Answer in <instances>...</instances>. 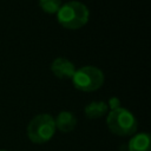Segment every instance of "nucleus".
I'll use <instances>...</instances> for the list:
<instances>
[{
    "label": "nucleus",
    "instance_id": "obj_1",
    "mask_svg": "<svg viewBox=\"0 0 151 151\" xmlns=\"http://www.w3.org/2000/svg\"><path fill=\"white\" fill-rule=\"evenodd\" d=\"M90 19V11L87 6L77 0L61 4L57 12V20L66 29H79L84 27Z\"/></svg>",
    "mask_w": 151,
    "mask_h": 151
},
{
    "label": "nucleus",
    "instance_id": "obj_2",
    "mask_svg": "<svg viewBox=\"0 0 151 151\" xmlns=\"http://www.w3.org/2000/svg\"><path fill=\"white\" fill-rule=\"evenodd\" d=\"M106 125L111 133L119 137L132 136L138 129V122L134 114L123 106L107 112Z\"/></svg>",
    "mask_w": 151,
    "mask_h": 151
},
{
    "label": "nucleus",
    "instance_id": "obj_3",
    "mask_svg": "<svg viewBox=\"0 0 151 151\" xmlns=\"http://www.w3.org/2000/svg\"><path fill=\"white\" fill-rule=\"evenodd\" d=\"M55 131L54 117L50 113H39L34 116L26 127L27 137L34 144H44L50 142Z\"/></svg>",
    "mask_w": 151,
    "mask_h": 151
},
{
    "label": "nucleus",
    "instance_id": "obj_4",
    "mask_svg": "<svg viewBox=\"0 0 151 151\" xmlns=\"http://www.w3.org/2000/svg\"><path fill=\"white\" fill-rule=\"evenodd\" d=\"M73 86L81 92H94L105 83L104 72L96 66H83L76 70L71 78Z\"/></svg>",
    "mask_w": 151,
    "mask_h": 151
},
{
    "label": "nucleus",
    "instance_id": "obj_5",
    "mask_svg": "<svg viewBox=\"0 0 151 151\" xmlns=\"http://www.w3.org/2000/svg\"><path fill=\"white\" fill-rule=\"evenodd\" d=\"M77 68H76L74 64L64 57L55 58L51 64L52 73L59 79H71L72 76L74 74Z\"/></svg>",
    "mask_w": 151,
    "mask_h": 151
},
{
    "label": "nucleus",
    "instance_id": "obj_6",
    "mask_svg": "<svg viewBox=\"0 0 151 151\" xmlns=\"http://www.w3.org/2000/svg\"><path fill=\"white\" fill-rule=\"evenodd\" d=\"M54 123H55L57 130H59L60 132L67 133L76 129L78 120L74 113H72L71 111H61L54 118Z\"/></svg>",
    "mask_w": 151,
    "mask_h": 151
},
{
    "label": "nucleus",
    "instance_id": "obj_7",
    "mask_svg": "<svg viewBox=\"0 0 151 151\" xmlns=\"http://www.w3.org/2000/svg\"><path fill=\"white\" fill-rule=\"evenodd\" d=\"M127 151H151V138L146 132L134 133L127 143Z\"/></svg>",
    "mask_w": 151,
    "mask_h": 151
},
{
    "label": "nucleus",
    "instance_id": "obj_8",
    "mask_svg": "<svg viewBox=\"0 0 151 151\" xmlns=\"http://www.w3.org/2000/svg\"><path fill=\"white\" fill-rule=\"evenodd\" d=\"M109 112L107 103L103 100L91 101L84 107V113L88 119H99Z\"/></svg>",
    "mask_w": 151,
    "mask_h": 151
},
{
    "label": "nucleus",
    "instance_id": "obj_9",
    "mask_svg": "<svg viewBox=\"0 0 151 151\" xmlns=\"http://www.w3.org/2000/svg\"><path fill=\"white\" fill-rule=\"evenodd\" d=\"M61 4V0H39V7L46 14H57Z\"/></svg>",
    "mask_w": 151,
    "mask_h": 151
},
{
    "label": "nucleus",
    "instance_id": "obj_10",
    "mask_svg": "<svg viewBox=\"0 0 151 151\" xmlns=\"http://www.w3.org/2000/svg\"><path fill=\"white\" fill-rule=\"evenodd\" d=\"M107 106H109V111L110 110H114L117 107H120V100L117 98V97H111L107 101Z\"/></svg>",
    "mask_w": 151,
    "mask_h": 151
},
{
    "label": "nucleus",
    "instance_id": "obj_11",
    "mask_svg": "<svg viewBox=\"0 0 151 151\" xmlns=\"http://www.w3.org/2000/svg\"><path fill=\"white\" fill-rule=\"evenodd\" d=\"M0 151H7V150H0Z\"/></svg>",
    "mask_w": 151,
    "mask_h": 151
}]
</instances>
